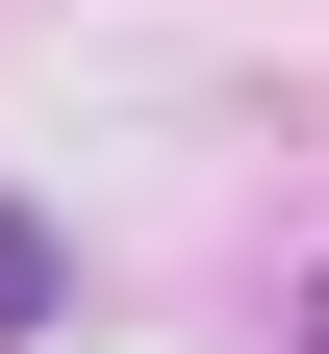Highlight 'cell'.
Wrapping results in <instances>:
<instances>
[{"label":"cell","mask_w":329,"mask_h":354,"mask_svg":"<svg viewBox=\"0 0 329 354\" xmlns=\"http://www.w3.org/2000/svg\"><path fill=\"white\" fill-rule=\"evenodd\" d=\"M26 279H51V228H26V203H0V329H26Z\"/></svg>","instance_id":"6da1fadb"}]
</instances>
